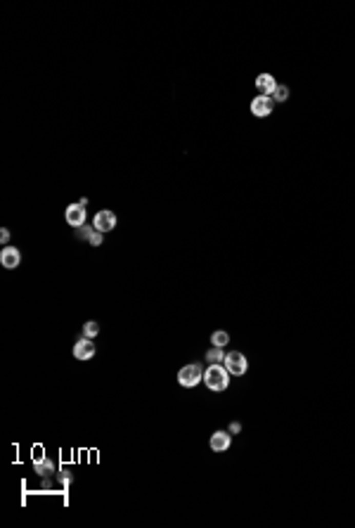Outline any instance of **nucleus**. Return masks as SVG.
Instances as JSON below:
<instances>
[{
  "mask_svg": "<svg viewBox=\"0 0 355 528\" xmlns=\"http://www.w3.org/2000/svg\"><path fill=\"white\" fill-rule=\"evenodd\" d=\"M19 263H22V253H19L17 246H10V244L3 246V251H0V265L7 268V270H14Z\"/></svg>",
  "mask_w": 355,
  "mask_h": 528,
  "instance_id": "nucleus-7",
  "label": "nucleus"
},
{
  "mask_svg": "<svg viewBox=\"0 0 355 528\" xmlns=\"http://www.w3.org/2000/svg\"><path fill=\"white\" fill-rule=\"evenodd\" d=\"M270 97H272V102H284V100L289 97V88L287 86H277Z\"/></svg>",
  "mask_w": 355,
  "mask_h": 528,
  "instance_id": "nucleus-16",
  "label": "nucleus"
},
{
  "mask_svg": "<svg viewBox=\"0 0 355 528\" xmlns=\"http://www.w3.org/2000/svg\"><path fill=\"white\" fill-rule=\"evenodd\" d=\"M225 369L230 372L232 377H244L246 375V367H249V362H246V356L244 353H239V350H230L225 356Z\"/></svg>",
  "mask_w": 355,
  "mask_h": 528,
  "instance_id": "nucleus-3",
  "label": "nucleus"
},
{
  "mask_svg": "<svg viewBox=\"0 0 355 528\" xmlns=\"http://www.w3.org/2000/svg\"><path fill=\"white\" fill-rule=\"evenodd\" d=\"M202 381H204V369H202V365H196V362L185 365V367H180V372H177V384L185 388H192V386H196V384H202Z\"/></svg>",
  "mask_w": 355,
  "mask_h": 528,
  "instance_id": "nucleus-2",
  "label": "nucleus"
},
{
  "mask_svg": "<svg viewBox=\"0 0 355 528\" xmlns=\"http://www.w3.org/2000/svg\"><path fill=\"white\" fill-rule=\"evenodd\" d=\"M230 372L225 369V365H208L204 369V384H206L211 391H225L230 386Z\"/></svg>",
  "mask_w": 355,
  "mask_h": 528,
  "instance_id": "nucleus-1",
  "label": "nucleus"
},
{
  "mask_svg": "<svg viewBox=\"0 0 355 528\" xmlns=\"http://www.w3.org/2000/svg\"><path fill=\"white\" fill-rule=\"evenodd\" d=\"M272 105H275V102H272L270 95H258V97L251 100V114L258 119H265L272 114Z\"/></svg>",
  "mask_w": 355,
  "mask_h": 528,
  "instance_id": "nucleus-6",
  "label": "nucleus"
},
{
  "mask_svg": "<svg viewBox=\"0 0 355 528\" xmlns=\"http://www.w3.org/2000/svg\"><path fill=\"white\" fill-rule=\"evenodd\" d=\"M0 242H3V244H7V242H10V230H7V227H3V230H0Z\"/></svg>",
  "mask_w": 355,
  "mask_h": 528,
  "instance_id": "nucleus-18",
  "label": "nucleus"
},
{
  "mask_svg": "<svg viewBox=\"0 0 355 528\" xmlns=\"http://www.w3.org/2000/svg\"><path fill=\"white\" fill-rule=\"evenodd\" d=\"M239 431H242V424H239V422L230 424V434H239Z\"/></svg>",
  "mask_w": 355,
  "mask_h": 528,
  "instance_id": "nucleus-19",
  "label": "nucleus"
},
{
  "mask_svg": "<svg viewBox=\"0 0 355 528\" xmlns=\"http://www.w3.org/2000/svg\"><path fill=\"white\" fill-rule=\"evenodd\" d=\"M92 227L95 230H100V232H111L114 227H116V213L114 211H97L95 213V218H92Z\"/></svg>",
  "mask_w": 355,
  "mask_h": 528,
  "instance_id": "nucleus-4",
  "label": "nucleus"
},
{
  "mask_svg": "<svg viewBox=\"0 0 355 528\" xmlns=\"http://www.w3.org/2000/svg\"><path fill=\"white\" fill-rule=\"evenodd\" d=\"M256 88L261 95H272V90L277 88V81L272 74H258L256 76Z\"/></svg>",
  "mask_w": 355,
  "mask_h": 528,
  "instance_id": "nucleus-10",
  "label": "nucleus"
},
{
  "mask_svg": "<svg viewBox=\"0 0 355 528\" xmlns=\"http://www.w3.org/2000/svg\"><path fill=\"white\" fill-rule=\"evenodd\" d=\"M100 334V325L95 322V320H88L86 325H83V337H88V339H95Z\"/></svg>",
  "mask_w": 355,
  "mask_h": 528,
  "instance_id": "nucleus-14",
  "label": "nucleus"
},
{
  "mask_svg": "<svg viewBox=\"0 0 355 528\" xmlns=\"http://www.w3.org/2000/svg\"><path fill=\"white\" fill-rule=\"evenodd\" d=\"M230 443H232V434L230 431H215L211 436V450L213 453H225L230 448Z\"/></svg>",
  "mask_w": 355,
  "mask_h": 528,
  "instance_id": "nucleus-9",
  "label": "nucleus"
},
{
  "mask_svg": "<svg viewBox=\"0 0 355 528\" xmlns=\"http://www.w3.org/2000/svg\"><path fill=\"white\" fill-rule=\"evenodd\" d=\"M86 204H69L67 206V213H64V218H67V223L71 227H81L86 225Z\"/></svg>",
  "mask_w": 355,
  "mask_h": 528,
  "instance_id": "nucleus-5",
  "label": "nucleus"
},
{
  "mask_svg": "<svg viewBox=\"0 0 355 528\" xmlns=\"http://www.w3.org/2000/svg\"><path fill=\"white\" fill-rule=\"evenodd\" d=\"M36 472L41 476H50V474H55V464H52V460H43L36 464Z\"/></svg>",
  "mask_w": 355,
  "mask_h": 528,
  "instance_id": "nucleus-15",
  "label": "nucleus"
},
{
  "mask_svg": "<svg viewBox=\"0 0 355 528\" xmlns=\"http://www.w3.org/2000/svg\"><path fill=\"white\" fill-rule=\"evenodd\" d=\"M211 344L218 346V348H225V346L230 344V334L223 332V329H218V332H213V337H211Z\"/></svg>",
  "mask_w": 355,
  "mask_h": 528,
  "instance_id": "nucleus-13",
  "label": "nucleus"
},
{
  "mask_svg": "<svg viewBox=\"0 0 355 528\" xmlns=\"http://www.w3.org/2000/svg\"><path fill=\"white\" fill-rule=\"evenodd\" d=\"M78 237L88 240L92 246H100V244H102V232H100V230H95V227L81 225V227H78Z\"/></svg>",
  "mask_w": 355,
  "mask_h": 528,
  "instance_id": "nucleus-11",
  "label": "nucleus"
},
{
  "mask_svg": "<svg viewBox=\"0 0 355 528\" xmlns=\"http://www.w3.org/2000/svg\"><path fill=\"white\" fill-rule=\"evenodd\" d=\"M92 356H95V344H92V339L81 337L74 344V358L76 360H90Z\"/></svg>",
  "mask_w": 355,
  "mask_h": 528,
  "instance_id": "nucleus-8",
  "label": "nucleus"
},
{
  "mask_svg": "<svg viewBox=\"0 0 355 528\" xmlns=\"http://www.w3.org/2000/svg\"><path fill=\"white\" fill-rule=\"evenodd\" d=\"M225 356H227V353H223V348L211 346V348L206 350V362H208V365H223V362H225Z\"/></svg>",
  "mask_w": 355,
  "mask_h": 528,
  "instance_id": "nucleus-12",
  "label": "nucleus"
},
{
  "mask_svg": "<svg viewBox=\"0 0 355 528\" xmlns=\"http://www.w3.org/2000/svg\"><path fill=\"white\" fill-rule=\"evenodd\" d=\"M45 457H43V448H41V445H38L36 450H33V464H38V462H43Z\"/></svg>",
  "mask_w": 355,
  "mask_h": 528,
  "instance_id": "nucleus-17",
  "label": "nucleus"
}]
</instances>
